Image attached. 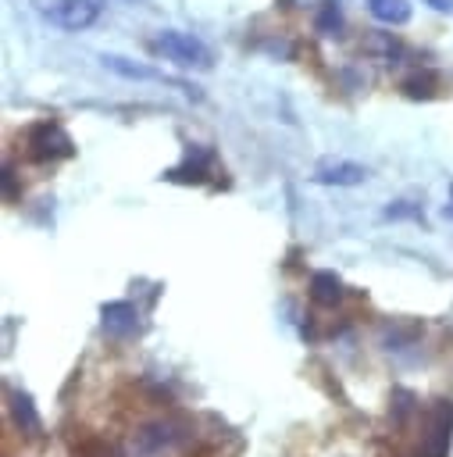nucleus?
<instances>
[{"instance_id": "obj_1", "label": "nucleus", "mask_w": 453, "mask_h": 457, "mask_svg": "<svg viewBox=\"0 0 453 457\" xmlns=\"http://www.w3.org/2000/svg\"><path fill=\"white\" fill-rule=\"evenodd\" d=\"M153 50H157L164 61L178 64V68H210V64H214L207 43L196 39V36H189V32H178V29L157 32V36H153Z\"/></svg>"}, {"instance_id": "obj_2", "label": "nucleus", "mask_w": 453, "mask_h": 457, "mask_svg": "<svg viewBox=\"0 0 453 457\" xmlns=\"http://www.w3.org/2000/svg\"><path fill=\"white\" fill-rule=\"evenodd\" d=\"M25 150L32 161L39 164H50V161H64L75 154V143L71 136L57 125V121H36L29 132H25Z\"/></svg>"}, {"instance_id": "obj_3", "label": "nucleus", "mask_w": 453, "mask_h": 457, "mask_svg": "<svg viewBox=\"0 0 453 457\" xmlns=\"http://www.w3.org/2000/svg\"><path fill=\"white\" fill-rule=\"evenodd\" d=\"M39 14L64 32H82L100 18V4L96 0H39Z\"/></svg>"}, {"instance_id": "obj_4", "label": "nucleus", "mask_w": 453, "mask_h": 457, "mask_svg": "<svg viewBox=\"0 0 453 457\" xmlns=\"http://www.w3.org/2000/svg\"><path fill=\"white\" fill-rule=\"evenodd\" d=\"M317 186H360L367 179V168L357 164V161H342V157H325L317 161L314 175H310Z\"/></svg>"}, {"instance_id": "obj_5", "label": "nucleus", "mask_w": 453, "mask_h": 457, "mask_svg": "<svg viewBox=\"0 0 453 457\" xmlns=\"http://www.w3.org/2000/svg\"><path fill=\"white\" fill-rule=\"evenodd\" d=\"M100 318H103V332L114 336V339L132 336L136 325H139V311H136V303H128V300H111V303H103V307H100Z\"/></svg>"}, {"instance_id": "obj_6", "label": "nucleus", "mask_w": 453, "mask_h": 457, "mask_svg": "<svg viewBox=\"0 0 453 457\" xmlns=\"http://www.w3.org/2000/svg\"><path fill=\"white\" fill-rule=\"evenodd\" d=\"M100 61H103V68H111V71H114V75H121V79H143V82H171V79H164L161 71H153V68H146V64H136V61H128V57H121V54H103ZM171 86L185 89L182 82H171ZM185 93H193V89H185Z\"/></svg>"}, {"instance_id": "obj_7", "label": "nucleus", "mask_w": 453, "mask_h": 457, "mask_svg": "<svg viewBox=\"0 0 453 457\" xmlns=\"http://www.w3.org/2000/svg\"><path fill=\"white\" fill-rule=\"evenodd\" d=\"M11 414H14V421H18L21 432H29V436H39V432H43V421H39V414H36L29 393H21V389L11 393Z\"/></svg>"}, {"instance_id": "obj_8", "label": "nucleus", "mask_w": 453, "mask_h": 457, "mask_svg": "<svg viewBox=\"0 0 453 457\" xmlns=\"http://www.w3.org/2000/svg\"><path fill=\"white\" fill-rule=\"evenodd\" d=\"M310 296H314L317 303H325V307L339 303V300H342V278H339L335 271H314V275H310Z\"/></svg>"}, {"instance_id": "obj_9", "label": "nucleus", "mask_w": 453, "mask_h": 457, "mask_svg": "<svg viewBox=\"0 0 453 457\" xmlns=\"http://www.w3.org/2000/svg\"><path fill=\"white\" fill-rule=\"evenodd\" d=\"M367 11L382 25H407L410 21V4L407 0H367Z\"/></svg>"}, {"instance_id": "obj_10", "label": "nucleus", "mask_w": 453, "mask_h": 457, "mask_svg": "<svg viewBox=\"0 0 453 457\" xmlns=\"http://www.w3.org/2000/svg\"><path fill=\"white\" fill-rule=\"evenodd\" d=\"M175 439H178V436H175V428H171V425H164V421L146 425V428L139 432V446H143L146 453H161V450H168Z\"/></svg>"}, {"instance_id": "obj_11", "label": "nucleus", "mask_w": 453, "mask_h": 457, "mask_svg": "<svg viewBox=\"0 0 453 457\" xmlns=\"http://www.w3.org/2000/svg\"><path fill=\"white\" fill-rule=\"evenodd\" d=\"M314 25H317L321 36H339V29H342V11H339V4H335V0H325V4L317 7Z\"/></svg>"}, {"instance_id": "obj_12", "label": "nucleus", "mask_w": 453, "mask_h": 457, "mask_svg": "<svg viewBox=\"0 0 453 457\" xmlns=\"http://www.w3.org/2000/svg\"><path fill=\"white\" fill-rule=\"evenodd\" d=\"M432 89H435V79L424 71V75H410V79H403V93L407 96H432Z\"/></svg>"}, {"instance_id": "obj_13", "label": "nucleus", "mask_w": 453, "mask_h": 457, "mask_svg": "<svg viewBox=\"0 0 453 457\" xmlns=\"http://www.w3.org/2000/svg\"><path fill=\"white\" fill-rule=\"evenodd\" d=\"M421 211L417 207H410L407 200H399V204H392V207H385V218H417Z\"/></svg>"}, {"instance_id": "obj_14", "label": "nucleus", "mask_w": 453, "mask_h": 457, "mask_svg": "<svg viewBox=\"0 0 453 457\" xmlns=\"http://www.w3.org/2000/svg\"><path fill=\"white\" fill-rule=\"evenodd\" d=\"M4 189H7V200L14 196V171H11V164L4 168Z\"/></svg>"}, {"instance_id": "obj_15", "label": "nucleus", "mask_w": 453, "mask_h": 457, "mask_svg": "<svg viewBox=\"0 0 453 457\" xmlns=\"http://www.w3.org/2000/svg\"><path fill=\"white\" fill-rule=\"evenodd\" d=\"M428 7H435V11H442V14H453V0H424Z\"/></svg>"}]
</instances>
